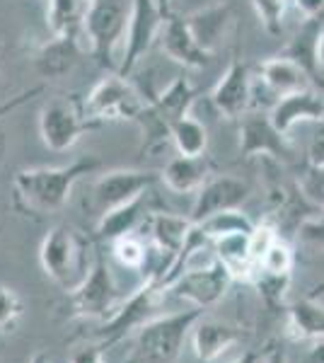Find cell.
I'll use <instances>...</instances> for the list:
<instances>
[{"label": "cell", "mask_w": 324, "mask_h": 363, "mask_svg": "<svg viewBox=\"0 0 324 363\" xmlns=\"http://www.w3.org/2000/svg\"><path fill=\"white\" fill-rule=\"evenodd\" d=\"M102 167L97 155H82L61 167H29L15 174V206L25 216H51L68 203L82 177Z\"/></svg>", "instance_id": "1"}, {"label": "cell", "mask_w": 324, "mask_h": 363, "mask_svg": "<svg viewBox=\"0 0 324 363\" xmlns=\"http://www.w3.org/2000/svg\"><path fill=\"white\" fill-rule=\"evenodd\" d=\"M95 255L97 250L92 247V240L68 223L51 228L39 247V262L44 274L66 294H73L87 279L95 264Z\"/></svg>", "instance_id": "2"}, {"label": "cell", "mask_w": 324, "mask_h": 363, "mask_svg": "<svg viewBox=\"0 0 324 363\" xmlns=\"http://www.w3.org/2000/svg\"><path fill=\"white\" fill-rule=\"evenodd\" d=\"M196 102V87L189 78H174L160 95L148 99L143 112L138 114L135 124L143 131V153H157L160 148L172 140V128L181 116L191 114Z\"/></svg>", "instance_id": "3"}, {"label": "cell", "mask_w": 324, "mask_h": 363, "mask_svg": "<svg viewBox=\"0 0 324 363\" xmlns=\"http://www.w3.org/2000/svg\"><path fill=\"white\" fill-rule=\"evenodd\" d=\"M203 318V308L181 310L145 322L135 332V351L128 363H169L179 356L181 344L191 335L194 325Z\"/></svg>", "instance_id": "4"}, {"label": "cell", "mask_w": 324, "mask_h": 363, "mask_svg": "<svg viewBox=\"0 0 324 363\" xmlns=\"http://www.w3.org/2000/svg\"><path fill=\"white\" fill-rule=\"evenodd\" d=\"M99 126L102 124L87 114L85 99L78 95L51 99L49 104H44V109L39 114L41 140L54 153H66L78 143L82 133Z\"/></svg>", "instance_id": "5"}, {"label": "cell", "mask_w": 324, "mask_h": 363, "mask_svg": "<svg viewBox=\"0 0 324 363\" xmlns=\"http://www.w3.org/2000/svg\"><path fill=\"white\" fill-rule=\"evenodd\" d=\"M128 17H131V5L126 0H92L82 32L92 46V56L102 68L119 70L114 49L121 39H126Z\"/></svg>", "instance_id": "6"}, {"label": "cell", "mask_w": 324, "mask_h": 363, "mask_svg": "<svg viewBox=\"0 0 324 363\" xmlns=\"http://www.w3.org/2000/svg\"><path fill=\"white\" fill-rule=\"evenodd\" d=\"M162 298H164V289L157 284L155 277H148L138 291H133L128 298H123V303L109 315L107 322L99 327L95 337L109 349L111 344L121 342L128 332H133V330L138 332L145 322L157 318Z\"/></svg>", "instance_id": "7"}, {"label": "cell", "mask_w": 324, "mask_h": 363, "mask_svg": "<svg viewBox=\"0 0 324 363\" xmlns=\"http://www.w3.org/2000/svg\"><path fill=\"white\" fill-rule=\"evenodd\" d=\"M70 296V310L75 318H104L114 313L123 303V296L114 281V274L109 269L107 255L97 247L95 264H92L87 279Z\"/></svg>", "instance_id": "8"}, {"label": "cell", "mask_w": 324, "mask_h": 363, "mask_svg": "<svg viewBox=\"0 0 324 363\" xmlns=\"http://www.w3.org/2000/svg\"><path fill=\"white\" fill-rule=\"evenodd\" d=\"M85 109L99 124L107 121H135L143 112L145 102L140 92L123 75H107L87 92Z\"/></svg>", "instance_id": "9"}, {"label": "cell", "mask_w": 324, "mask_h": 363, "mask_svg": "<svg viewBox=\"0 0 324 363\" xmlns=\"http://www.w3.org/2000/svg\"><path fill=\"white\" fill-rule=\"evenodd\" d=\"M164 20H167V15L160 10L157 0H131V17H128V32L119 63V75L128 78L140 58H145L155 39H160Z\"/></svg>", "instance_id": "10"}, {"label": "cell", "mask_w": 324, "mask_h": 363, "mask_svg": "<svg viewBox=\"0 0 324 363\" xmlns=\"http://www.w3.org/2000/svg\"><path fill=\"white\" fill-rule=\"evenodd\" d=\"M233 274L230 269L223 264L218 257H213V262L206 267L196 269H184L179 279L169 286V291L177 298H184L189 301L194 308H211L228 294L230 284H233Z\"/></svg>", "instance_id": "11"}, {"label": "cell", "mask_w": 324, "mask_h": 363, "mask_svg": "<svg viewBox=\"0 0 324 363\" xmlns=\"http://www.w3.org/2000/svg\"><path fill=\"white\" fill-rule=\"evenodd\" d=\"M240 155L274 157L279 162L293 160V145L286 133L274 126L269 114L247 112L240 116Z\"/></svg>", "instance_id": "12"}, {"label": "cell", "mask_w": 324, "mask_h": 363, "mask_svg": "<svg viewBox=\"0 0 324 363\" xmlns=\"http://www.w3.org/2000/svg\"><path fill=\"white\" fill-rule=\"evenodd\" d=\"M157 179L160 177L150 169H109L92 186V201L99 213H107L111 208H119L143 196Z\"/></svg>", "instance_id": "13"}, {"label": "cell", "mask_w": 324, "mask_h": 363, "mask_svg": "<svg viewBox=\"0 0 324 363\" xmlns=\"http://www.w3.org/2000/svg\"><path fill=\"white\" fill-rule=\"evenodd\" d=\"M250 196V184L235 174H211L203 186L196 191V201L191 206V223H201L216 213L230 208H240Z\"/></svg>", "instance_id": "14"}, {"label": "cell", "mask_w": 324, "mask_h": 363, "mask_svg": "<svg viewBox=\"0 0 324 363\" xmlns=\"http://www.w3.org/2000/svg\"><path fill=\"white\" fill-rule=\"evenodd\" d=\"M211 102L213 107L228 119H240L247 114V107L252 104V78L250 66L235 58L218 80L213 92H211Z\"/></svg>", "instance_id": "15"}, {"label": "cell", "mask_w": 324, "mask_h": 363, "mask_svg": "<svg viewBox=\"0 0 324 363\" xmlns=\"http://www.w3.org/2000/svg\"><path fill=\"white\" fill-rule=\"evenodd\" d=\"M271 121L281 133H291V128L300 121H324V92L317 87H305L300 92H291L274 102Z\"/></svg>", "instance_id": "16"}, {"label": "cell", "mask_w": 324, "mask_h": 363, "mask_svg": "<svg viewBox=\"0 0 324 363\" xmlns=\"http://www.w3.org/2000/svg\"><path fill=\"white\" fill-rule=\"evenodd\" d=\"M160 44L169 61L179 63L184 68H206L211 63V58H213V54H208V51L199 46L184 17H177L172 13L167 15V20L162 25Z\"/></svg>", "instance_id": "17"}, {"label": "cell", "mask_w": 324, "mask_h": 363, "mask_svg": "<svg viewBox=\"0 0 324 363\" xmlns=\"http://www.w3.org/2000/svg\"><path fill=\"white\" fill-rule=\"evenodd\" d=\"M240 342V330L228 322L201 318L191 330V347L201 363H213Z\"/></svg>", "instance_id": "18"}, {"label": "cell", "mask_w": 324, "mask_h": 363, "mask_svg": "<svg viewBox=\"0 0 324 363\" xmlns=\"http://www.w3.org/2000/svg\"><path fill=\"white\" fill-rule=\"evenodd\" d=\"M259 80L276 99L291 95V92H300L305 87H315L310 80V75L298 66L296 61L286 58L284 54L267 58L259 63Z\"/></svg>", "instance_id": "19"}, {"label": "cell", "mask_w": 324, "mask_h": 363, "mask_svg": "<svg viewBox=\"0 0 324 363\" xmlns=\"http://www.w3.org/2000/svg\"><path fill=\"white\" fill-rule=\"evenodd\" d=\"M216 169V162L208 155L199 157H186L179 155L174 160H169L164 169L160 172V179L164 182L167 189L177 191V194H191L203 186V182L211 177V172Z\"/></svg>", "instance_id": "20"}, {"label": "cell", "mask_w": 324, "mask_h": 363, "mask_svg": "<svg viewBox=\"0 0 324 363\" xmlns=\"http://www.w3.org/2000/svg\"><path fill=\"white\" fill-rule=\"evenodd\" d=\"M150 216L148 211V194L133 199V201L123 203L119 208H111L107 213L99 216V223L95 230V238L102 242H114L123 235H133L135 228L143 223Z\"/></svg>", "instance_id": "21"}, {"label": "cell", "mask_w": 324, "mask_h": 363, "mask_svg": "<svg viewBox=\"0 0 324 363\" xmlns=\"http://www.w3.org/2000/svg\"><path fill=\"white\" fill-rule=\"evenodd\" d=\"M184 20L199 46L208 51V54H216L220 39L225 37V29L233 22V8L228 3H213L208 8H201L196 13L186 15Z\"/></svg>", "instance_id": "22"}, {"label": "cell", "mask_w": 324, "mask_h": 363, "mask_svg": "<svg viewBox=\"0 0 324 363\" xmlns=\"http://www.w3.org/2000/svg\"><path fill=\"white\" fill-rule=\"evenodd\" d=\"M322 29H324L322 17H310V20H305L296 32V37H293L284 49V56L296 61L298 66L310 75L312 85L324 92V83H322L320 73H317V42H320Z\"/></svg>", "instance_id": "23"}, {"label": "cell", "mask_w": 324, "mask_h": 363, "mask_svg": "<svg viewBox=\"0 0 324 363\" xmlns=\"http://www.w3.org/2000/svg\"><path fill=\"white\" fill-rule=\"evenodd\" d=\"M145 225L150 230V240L155 245L157 252L167 255L169 259H174L179 255V250L184 247L186 235L191 230V218H184V216L177 213H167V211H155L145 218Z\"/></svg>", "instance_id": "24"}, {"label": "cell", "mask_w": 324, "mask_h": 363, "mask_svg": "<svg viewBox=\"0 0 324 363\" xmlns=\"http://www.w3.org/2000/svg\"><path fill=\"white\" fill-rule=\"evenodd\" d=\"M286 327L293 342H312L324 337V306L317 298L305 296L286 308Z\"/></svg>", "instance_id": "25"}, {"label": "cell", "mask_w": 324, "mask_h": 363, "mask_svg": "<svg viewBox=\"0 0 324 363\" xmlns=\"http://www.w3.org/2000/svg\"><path fill=\"white\" fill-rule=\"evenodd\" d=\"M80 46L78 37H56L49 39L34 56V66L44 78H63L78 63Z\"/></svg>", "instance_id": "26"}, {"label": "cell", "mask_w": 324, "mask_h": 363, "mask_svg": "<svg viewBox=\"0 0 324 363\" xmlns=\"http://www.w3.org/2000/svg\"><path fill=\"white\" fill-rule=\"evenodd\" d=\"M92 0H51L46 5V25L56 37H78Z\"/></svg>", "instance_id": "27"}, {"label": "cell", "mask_w": 324, "mask_h": 363, "mask_svg": "<svg viewBox=\"0 0 324 363\" xmlns=\"http://www.w3.org/2000/svg\"><path fill=\"white\" fill-rule=\"evenodd\" d=\"M172 143L179 155H186V157L206 155V148H208V131H206V126L196 116L186 114V116H181L172 128Z\"/></svg>", "instance_id": "28"}, {"label": "cell", "mask_w": 324, "mask_h": 363, "mask_svg": "<svg viewBox=\"0 0 324 363\" xmlns=\"http://www.w3.org/2000/svg\"><path fill=\"white\" fill-rule=\"evenodd\" d=\"M199 225L203 228V233L211 240H218L223 235H233V233L255 230V223H252L240 208H230V211H223V213H216V216H211V218L201 220Z\"/></svg>", "instance_id": "29"}, {"label": "cell", "mask_w": 324, "mask_h": 363, "mask_svg": "<svg viewBox=\"0 0 324 363\" xmlns=\"http://www.w3.org/2000/svg\"><path fill=\"white\" fill-rule=\"evenodd\" d=\"M259 294L267 301L269 308L281 310L286 303V294H288V286H291V274H267L262 269H257L255 279Z\"/></svg>", "instance_id": "30"}, {"label": "cell", "mask_w": 324, "mask_h": 363, "mask_svg": "<svg viewBox=\"0 0 324 363\" xmlns=\"http://www.w3.org/2000/svg\"><path fill=\"white\" fill-rule=\"evenodd\" d=\"M111 255L116 257V262L121 267L133 269V272L143 269L145 262H148V247H145L143 240L135 235H123L119 240H114L111 242Z\"/></svg>", "instance_id": "31"}, {"label": "cell", "mask_w": 324, "mask_h": 363, "mask_svg": "<svg viewBox=\"0 0 324 363\" xmlns=\"http://www.w3.org/2000/svg\"><path fill=\"white\" fill-rule=\"evenodd\" d=\"M296 267V255H293L291 245L286 240H276L274 245L267 250V255L259 262V269L267 274H291Z\"/></svg>", "instance_id": "32"}, {"label": "cell", "mask_w": 324, "mask_h": 363, "mask_svg": "<svg viewBox=\"0 0 324 363\" xmlns=\"http://www.w3.org/2000/svg\"><path fill=\"white\" fill-rule=\"evenodd\" d=\"M255 13L262 22V27L269 34H281L284 32V17H286V5L288 0H252Z\"/></svg>", "instance_id": "33"}, {"label": "cell", "mask_w": 324, "mask_h": 363, "mask_svg": "<svg viewBox=\"0 0 324 363\" xmlns=\"http://www.w3.org/2000/svg\"><path fill=\"white\" fill-rule=\"evenodd\" d=\"M298 186L303 191L305 201H310L315 208L324 211V167L322 165H308L298 179Z\"/></svg>", "instance_id": "34"}, {"label": "cell", "mask_w": 324, "mask_h": 363, "mask_svg": "<svg viewBox=\"0 0 324 363\" xmlns=\"http://www.w3.org/2000/svg\"><path fill=\"white\" fill-rule=\"evenodd\" d=\"M279 238H281L279 235V228H276L274 223H269V220H264V223L255 225V230L250 233V255H252V262L257 264V269H259V262H262V257L267 255V250Z\"/></svg>", "instance_id": "35"}, {"label": "cell", "mask_w": 324, "mask_h": 363, "mask_svg": "<svg viewBox=\"0 0 324 363\" xmlns=\"http://www.w3.org/2000/svg\"><path fill=\"white\" fill-rule=\"evenodd\" d=\"M22 318V301L8 286H0V332L13 330Z\"/></svg>", "instance_id": "36"}, {"label": "cell", "mask_w": 324, "mask_h": 363, "mask_svg": "<svg viewBox=\"0 0 324 363\" xmlns=\"http://www.w3.org/2000/svg\"><path fill=\"white\" fill-rule=\"evenodd\" d=\"M298 240L312 250L324 252V211L320 216H308L298 223Z\"/></svg>", "instance_id": "37"}, {"label": "cell", "mask_w": 324, "mask_h": 363, "mask_svg": "<svg viewBox=\"0 0 324 363\" xmlns=\"http://www.w3.org/2000/svg\"><path fill=\"white\" fill-rule=\"evenodd\" d=\"M104 344L97 342V344H87V347L78 349L73 354L70 363H104Z\"/></svg>", "instance_id": "38"}, {"label": "cell", "mask_w": 324, "mask_h": 363, "mask_svg": "<svg viewBox=\"0 0 324 363\" xmlns=\"http://www.w3.org/2000/svg\"><path fill=\"white\" fill-rule=\"evenodd\" d=\"M308 165L324 167V121H320V128L315 131V136H312L308 145Z\"/></svg>", "instance_id": "39"}, {"label": "cell", "mask_w": 324, "mask_h": 363, "mask_svg": "<svg viewBox=\"0 0 324 363\" xmlns=\"http://www.w3.org/2000/svg\"><path fill=\"white\" fill-rule=\"evenodd\" d=\"M293 3H296V8L305 15V20L324 15V0H293Z\"/></svg>", "instance_id": "40"}, {"label": "cell", "mask_w": 324, "mask_h": 363, "mask_svg": "<svg viewBox=\"0 0 324 363\" xmlns=\"http://www.w3.org/2000/svg\"><path fill=\"white\" fill-rule=\"evenodd\" d=\"M264 363H288L286 349L281 347L279 342H271V344H269L267 356H264Z\"/></svg>", "instance_id": "41"}, {"label": "cell", "mask_w": 324, "mask_h": 363, "mask_svg": "<svg viewBox=\"0 0 324 363\" xmlns=\"http://www.w3.org/2000/svg\"><path fill=\"white\" fill-rule=\"evenodd\" d=\"M305 363H324V337L322 339H312L310 349H308V359Z\"/></svg>", "instance_id": "42"}, {"label": "cell", "mask_w": 324, "mask_h": 363, "mask_svg": "<svg viewBox=\"0 0 324 363\" xmlns=\"http://www.w3.org/2000/svg\"><path fill=\"white\" fill-rule=\"evenodd\" d=\"M317 73H320V78L324 83V29L320 34V42H317Z\"/></svg>", "instance_id": "43"}, {"label": "cell", "mask_w": 324, "mask_h": 363, "mask_svg": "<svg viewBox=\"0 0 324 363\" xmlns=\"http://www.w3.org/2000/svg\"><path fill=\"white\" fill-rule=\"evenodd\" d=\"M233 363H264V359L259 354H255V351H247V354H242L240 359H235Z\"/></svg>", "instance_id": "44"}, {"label": "cell", "mask_w": 324, "mask_h": 363, "mask_svg": "<svg viewBox=\"0 0 324 363\" xmlns=\"http://www.w3.org/2000/svg\"><path fill=\"white\" fill-rule=\"evenodd\" d=\"M29 363H54V361H51V356L46 354V351H37V354L32 356V361H29Z\"/></svg>", "instance_id": "45"}, {"label": "cell", "mask_w": 324, "mask_h": 363, "mask_svg": "<svg viewBox=\"0 0 324 363\" xmlns=\"http://www.w3.org/2000/svg\"><path fill=\"white\" fill-rule=\"evenodd\" d=\"M322 294H324V284L315 286V289H312V294H310V296H312V298H320Z\"/></svg>", "instance_id": "46"}, {"label": "cell", "mask_w": 324, "mask_h": 363, "mask_svg": "<svg viewBox=\"0 0 324 363\" xmlns=\"http://www.w3.org/2000/svg\"><path fill=\"white\" fill-rule=\"evenodd\" d=\"M3 54H5V46L0 44V66H3Z\"/></svg>", "instance_id": "47"}, {"label": "cell", "mask_w": 324, "mask_h": 363, "mask_svg": "<svg viewBox=\"0 0 324 363\" xmlns=\"http://www.w3.org/2000/svg\"><path fill=\"white\" fill-rule=\"evenodd\" d=\"M39 3H44V5H49V3H51V0H39Z\"/></svg>", "instance_id": "48"}]
</instances>
